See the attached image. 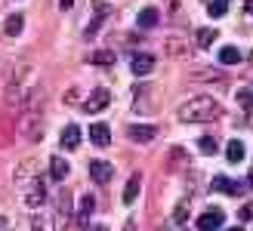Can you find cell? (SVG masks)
I'll use <instances>...</instances> for the list:
<instances>
[{"mask_svg":"<svg viewBox=\"0 0 253 231\" xmlns=\"http://www.w3.org/2000/svg\"><path fill=\"white\" fill-rule=\"evenodd\" d=\"M216 114H219L216 99H210V96H195V99H188L185 105L179 108V120H182V123H201V120H213Z\"/></svg>","mask_w":253,"mask_h":231,"instance_id":"cell-1","label":"cell"},{"mask_svg":"<svg viewBox=\"0 0 253 231\" xmlns=\"http://www.w3.org/2000/svg\"><path fill=\"white\" fill-rule=\"evenodd\" d=\"M222 222H225V213L219 210V207H210V210H204L198 216V231H219L222 228Z\"/></svg>","mask_w":253,"mask_h":231,"instance_id":"cell-2","label":"cell"},{"mask_svg":"<svg viewBox=\"0 0 253 231\" xmlns=\"http://www.w3.org/2000/svg\"><path fill=\"white\" fill-rule=\"evenodd\" d=\"M108 102H111L108 89H93V93L86 96V102H84V111L86 114H99L102 108H108Z\"/></svg>","mask_w":253,"mask_h":231,"instance_id":"cell-3","label":"cell"},{"mask_svg":"<svg viewBox=\"0 0 253 231\" xmlns=\"http://www.w3.org/2000/svg\"><path fill=\"white\" fill-rule=\"evenodd\" d=\"M210 188L222 191V194H247V182H232V179H225V176H213Z\"/></svg>","mask_w":253,"mask_h":231,"instance_id":"cell-4","label":"cell"},{"mask_svg":"<svg viewBox=\"0 0 253 231\" xmlns=\"http://www.w3.org/2000/svg\"><path fill=\"white\" fill-rule=\"evenodd\" d=\"M130 71H133L136 77H145V74H151V71H155V56H148V53H139V56H133V59H130Z\"/></svg>","mask_w":253,"mask_h":231,"instance_id":"cell-5","label":"cell"},{"mask_svg":"<svg viewBox=\"0 0 253 231\" xmlns=\"http://www.w3.org/2000/svg\"><path fill=\"white\" fill-rule=\"evenodd\" d=\"M90 176H93V182L105 185V182H111V176H115V166H111L108 160H93L90 163Z\"/></svg>","mask_w":253,"mask_h":231,"instance_id":"cell-6","label":"cell"},{"mask_svg":"<svg viewBox=\"0 0 253 231\" xmlns=\"http://www.w3.org/2000/svg\"><path fill=\"white\" fill-rule=\"evenodd\" d=\"M90 142L96 145V148H108L111 145V130H108V123H93L90 126Z\"/></svg>","mask_w":253,"mask_h":231,"instance_id":"cell-7","label":"cell"},{"mask_svg":"<svg viewBox=\"0 0 253 231\" xmlns=\"http://www.w3.org/2000/svg\"><path fill=\"white\" fill-rule=\"evenodd\" d=\"M68 216H71V194H68V191H62V197H59V210H56V228H59V231H65Z\"/></svg>","mask_w":253,"mask_h":231,"instance_id":"cell-8","label":"cell"},{"mask_svg":"<svg viewBox=\"0 0 253 231\" xmlns=\"http://www.w3.org/2000/svg\"><path fill=\"white\" fill-rule=\"evenodd\" d=\"M126 136H130L133 142H151V139L158 136V126H142V123H133L130 130H126Z\"/></svg>","mask_w":253,"mask_h":231,"instance_id":"cell-9","label":"cell"},{"mask_svg":"<svg viewBox=\"0 0 253 231\" xmlns=\"http://www.w3.org/2000/svg\"><path fill=\"white\" fill-rule=\"evenodd\" d=\"M93 207H96L93 194H84V197H81V203H78V213H74V216H78V225H81V228L90 225V213H93Z\"/></svg>","mask_w":253,"mask_h":231,"instance_id":"cell-10","label":"cell"},{"mask_svg":"<svg viewBox=\"0 0 253 231\" xmlns=\"http://www.w3.org/2000/svg\"><path fill=\"white\" fill-rule=\"evenodd\" d=\"M81 145V126L78 123H68L65 130H62V148L65 151H74Z\"/></svg>","mask_w":253,"mask_h":231,"instance_id":"cell-11","label":"cell"},{"mask_svg":"<svg viewBox=\"0 0 253 231\" xmlns=\"http://www.w3.org/2000/svg\"><path fill=\"white\" fill-rule=\"evenodd\" d=\"M43 200H46V188H43V182H34L31 191L25 194V203H28V207H41Z\"/></svg>","mask_w":253,"mask_h":231,"instance_id":"cell-12","label":"cell"},{"mask_svg":"<svg viewBox=\"0 0 253 231\" xmlns=\"http://www.w3.org/2000/svg\"><path fill=\"white\" fill-rule=\"evenodd\" d=\"M136 25H139V28H155V25H158V9L155 6H145L136 16Z\"/></svg>","mask_w":253,"mask_h":231,"instance_id":"cell-13","label":"cell"},{"mask_svg":"<svg viewBox=\"0 0 253 231\" xmlns=\"http://www.w3.org/2000/svg\"><path fill=\"white\" fill-rule=\"evenodd\" d=\"M49 176H53L56 182H62V179L68 176V160H62V157H53V160H49Z\"/></svg>","mask_w":253,"mask_h":231,"instance_id":"cell-14","label":"cell"},{"mask_svg":"<svg viewBox=\"0 0 253 231\" xmlns=\"http://www.w3.org/2000/svg\"><path fill=\"white\" fill-rule=\"evenodd\" d=\"M219 62L222 65H238V62H241V49L238 46H222L219 49Z\"/></svg>","mask_w":253,"mask_h":231,"instance_id":"cell-15","label":"cell"},{"mask_svg":"<svg viewBox=\"0 0 253 231\" xmlns=\"http://www.w3.org/2000/svg\"><path fill=\"white\" fill-rule=\"evenodd\" d=\"M139 185H142V179H139V176H130V179H126V188H124V203H133V200H136Z\"/></svg>","mask_w":253,"mask_h":231,"instance_id":"cell-16","label":"cell"},{"mask_svg":"<svg viewBox=\"0 0 253 231\" xmlns=\"http://www.w3.org/2000/svg\"><path fill=\"white\" fill-rule=\"evenodd\" d=\"M244 142H238V139H232L229 142V148H225V157H229L232 163H238V160H244Z\"/></svg>","mask_w":253,"mask_h":231,"instance_id":"cell-17","label":"cell"},{"mask_svg":"<svg viewBox=\"0 0 253 231\" xmlns=\"http://www.w3.org/2000/svg\"><path fill=\"white\" fill-rule=\"evenodd\" d=\"M115 53H111V49H99V53H90V62L93 65H115Z\"/></svg>","mask_w":253,"mask_h":231,"instance_id":"cell-18","label":"cell"},{"mask_svg":"<svg viewBox=\"0 0 253 231\" xmlns=\"http://www.w3.org/2000/svg\"><path fill=\"white\" fill-rule=\"evenodd\" d=\"M195 37H198V46H210V43H216L219 34H216V28H201Z\"/></svg>","mask_w":253,"mask_h":231,"instance_id":"cell-19","label":"cell"},{"mask_svg":"<svg viewBox=\"0 0 253 231\" xmlns=\"http://www.w3.org/2000/svg\"><path fill=\"white\" fill-rule=\"evenodd\" d=\"M198 148L204 151V154H216L219 151V145H216V139H213V136H201L198 139Z\"/></svg>","mask_w":253,"mask_h":231,"instance_id":"cell-20","label":"cell"},{"mask_svg":"<svg viewBox=\"0 0 253 231\" xmlns=\"http://www.w3.org/2000/svg\"><path fill=\"white\" fill-rule=\"evenodd\" d=\"M229 9V0H210V19H222Z\"/></svg>","mask_w":253,"mask_h":231,"instance_id":"cell-21","label":"cell"},{"mask_svg":"<svg viewBox=\"0 0 253 231\" xmlns=\"http://www.w3.org/2000/svg\"><path fill=\"white\" fill-rule=\"evenodd\" d=\"M3 31H6L9 37H16V34L22 31V16H19V12H16V16H9V19H6V25H3Z\"/></svg>","mask_w":253,"mask_h":231,"instance_id":"cell-22","label":"cell"},{"mask_svg":"<svg viewBox=\"0 0 253 231\" xmlns=\"http://www.w3.org/2000/svg\"><path fill=\"white\" fill-rule=\"evenodd\" d=\"M185 216H188V210H185V207H176L173 219H170V222H173V228H182V219H185Z\"/></svg>","mask_w":253,"mask_h":231,"instance_id":"cell-23","label":"cell"},{"mask_svg":"<svg viewBox=\"0 0 253 231\" xmlns=\"http://www.w3.org/2000/svg\"><path fill=\"white\" fill-rule=\"evenodd\" d=\"M238 102H241V105L247 108V102H250V89H241V93H238Z\"/></svg>","mask_w":253,"mask_h":231,"instance_id":"cell-24","label":"cell"},{"mask_svg":"<svg viewBox=\"0 0 253 231\" xmlns=\"http://www.w3.org/2000/svg\"><path fill=\"white\" fill-rule=\"evenodd\" d=\"M238 219H241V222H250V207H247V203L241 207V213H238Z\"/></svg>","mask_w":253,"mask_h":231,"instance_id":"cell-25","label":"cell"},{"mask_svg":"<svg viewBox=\"0 0 253 231\" xmlns=\"http://www.w3.org/2000/svg\"><path fill=\"white\" fill-rule=\"evenodd\" d=\"M59 6H62V9H71V6H74V0H59Z\"/></svg>","mask_w":253,"mask_h":231,"instance_id":"cell-26","label":"cell"},{"mask_svg":"<svg viewBox=\"0 0 253 231\" xmlns=\"http://www.w3.org/2000/svg\"><path fill=\"white\" fill-rule=\"evenodd\" d=\"M3 225H6V219H3V216H0V228H3Z\"/></svg>","mask_w":253,"mask_h":231,"instance_id":"cell-27","label":"cell"},{"mask_svg":"<svg viewBox=\"0 0 253 231\" xmlns=\"http://www.w3.org/2000/svg\"><path fill=\"white\" fill-rule=\"evenodd\" d=\"M229 231H244V228H229Z\"/></svg>","mask_w":253,"mask_h":231,"instance_id":"cell-28","label":"cell"},{"mask_svg":"<svg viewBox=\"0 0 253 231\" xmlns=\"http://www.w3.org/2000/svg\"><path fill=\"white\" fill-rule=\"evenodd\" d=\"M96 231H105V228H96Z\"/></svg>","mask_w":253,"mask_h":231,"instance_id":"cell-29","label":"cell"}]
</instances>
